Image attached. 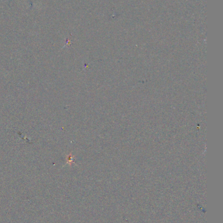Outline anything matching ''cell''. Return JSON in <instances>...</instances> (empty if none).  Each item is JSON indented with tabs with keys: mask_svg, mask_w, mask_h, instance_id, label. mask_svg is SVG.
Masks as SVG:
<instances>
[{
	"mask_svg": "<svg viewBox=\"0 0 223 223\" xmlns=\"http://www.w3.org/2000/svg\"><path fill=\"white\" fill-rule=\"evenodd\" d=\"M66 159H67V162H68V163H71V162H72V160H73L72 155H71V153H70V154H69V155H67Z\"/></svg>",
	"mask_w": 223,
	"mask_h": 223,
	"instance_id": "obj_1",
	"label": "cell"
}]
</instances>
